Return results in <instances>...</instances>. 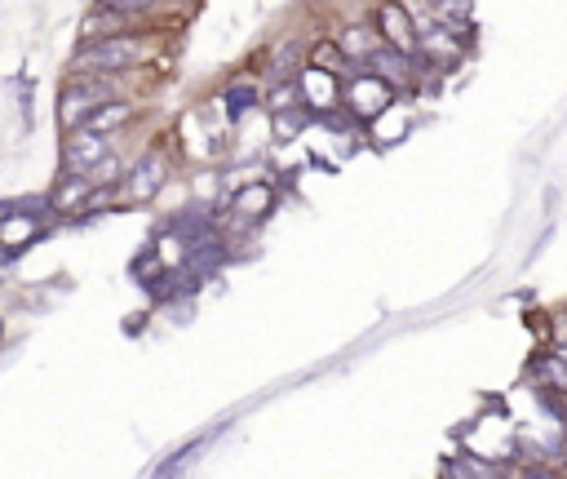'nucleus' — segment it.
Segmentation results:
<instances>
[{"label":"nucleus","mask_w":567,"mask_h":479,"mask_svg":"<svg viewBox=\"0 0 567 479\" xmlns=\"http://www.w3.org/2000/svg\"><path fill=\"white\" fill-rule=\"evenodd\" d=\"M142 54H147V49H142V40L116 32V36L89 40V45L80 49V67H89V71H120V67H133Z\"/></svg>","instance_id":"obj_1"},{"label":"nucleus","mask_w":567,"mask_h":479,"mask_svg":"<svg viewBox=\"0 0 567 479\" xmlns=\"http://www.w3.org/2000/svg\"><path fill=\"white\" fill-rule=\"evenodd\" d=\"M532 382L550 386V391H567V355H536L532 360Z\"/></svg>","instance_id":"obj_9"},{"label":"nucleus","mask_w":567,"mask_h":479,"mask_svg":"<svg viewBox=\"0 0 567 479\" xmlns=\"http://www.w3.org/2000/svg\"><path fill=\"white\" fill-rule=\"evenodd\" d=\"M390 94H395V89H390L381 76H373V71H355V85H350V94H346V111L355 120H368V116H377V111L390 107Z\"/></svg>","instance_id":"obj_3"},{"label":"nucleus","mask_w":567,"mask_h":479,"mask_svg":"<svg viewBox=\"0 0 567 479\" xmlns=\"http://www.w3.org/2000/svg\"><path fill=\"white\" fill-rule=\"evenodd\" d=\"M293 67H297V49H284V54H280V58H275V63H271V71H275V76H280V80H284V76H288V71H293Z\"/></svg>","instance_id":"obj_19"},{"label":"nucleus","mask_w":567,"mask_h":479,"mask_svg":"<svg viewBox=\"0 0 567 479\" xmlns=\"http://www.w3.org/2000/svg\"><path fill=\"white\" fill-rule=\"evenodd\" d=\"M319 125L333 129V134H346V129H355V116H350V111H333V107H324V111H319Z\"/></svg>","instance_id":"obj_17"},{"label":"nucleus","mask_w":567,"mask_h":479,"mask_svg":"<svg viewBox=\"0 0 567 479\" xmlns=\"http://www.w3.org/2000/svg\"><path fill=\"white\" fill-rule=\"evenodd\" d=\"M125 120H129V107L116 103V98H107V103H98L94 111H85L76 129H89V134H102V138H107L111 129H120Z\"/></svg>","instance_id":"obj_8"},{"label":"nucleus","mask_w":567,"mask_h":479,"mask_svg":"<svg viewBox=\"0 0 567 479\" xmlns=\"http://www.w3.org/2000/svg\"><path fill=\"white\" fill-rule=\"evenodd\" d=\"M253 103H257V89L253 85H231V89H226V111H231V116H244Z\"/></svg>","instance_id":"obj_15"},{"label":"nucleus","mask_w":567,"mask_h":479,"mask_svg":"<svg viewBox=\"0 0 567 479\" xmlns=\"http://www.w3.org/2000/svg\"><path fill=\"white\" fill-rule=\"evenodd\" d=\"M306 125H311V111H306V107L288 103V107L275 111V138H297Z\"/></svg>","instance_id":"obj_11"},{"label":"nucleus","mask_w":567,"mask_h":479,"mask_svg":"<svg viewBox=\"0 0 567 479\" xmlns=\"http://www.w3.org/2000/svg\"><path fill=\"white\" fill-rule=\"evenodd\" d=\"M271 209V187H249V191H240V213H253V218H262V213Z\"/></svg>","instance_id":"obj_14"},{"label":"nucleus","mask_w":567,"mask_h":479,"mask_svg":"<svg viewBox=\"0 0 567 479\" xmlns=\"http://www.w3.org/2000/svg\"><path fill=\"white\" fill-rule=\"evenodd\" d=\"M311 58H315V67H324V71H364L359 63H346L342 45H333V40H319L311 49Z\"/></svg>","instance_id":"obj_12"},{"label":"nucleus","mask_w":567,"mask_h":479,"mask_svg":"<svg viewBox=\"0 0 567 479\" xmlns=\"http://www.w3.org/2000/svg\"><path fill=\"white\" fill-rule=\"evenodd\" d=\"M107 98H116V85H111L107 76H89V80H71L63 89V125L76 129L80 116L85 111H94L98 103H107Z\"/></svg>","instance_id":"obj_2"},{"label":"nucleus","mask_w":567,"mask_h":479,"mask_svg":"<svg viewBox=\"0 0 567 479\" xmlns=\"http://www.w3.org/2000/svg\"><path fill=\"white\" fill-rule=\"evenodd\" d=\"M120 23H125V18H120V14H111V9H102V14H94V18H89V23H85V36H116L120 32Z\"/></svg>","instance_id":"obj_16"},{"label":"nucleus","mask_w":567,"mask_h":479,"mask_svg":"<svg viewBox=\"0 0 567 479\" xmlns=\"http://www.w3.org/2000/svg\"><path fill=\"white\" fill-rule=\"evenodd\" d=\"M125 187H129V196H133V200H151V196H156V191L164 187V156H147V160H138Z\"/></svg>","instance_id":"obj_6"},{"label":"nucleus","mask_w":567,"mask_h":479,"mask_svg":"<svg viewBox=\"0 0 567 479\" xmlns=\"http://www.w3.org/2000/svg\"><path fill=\"white\" fill-rule=\"evenodd\" d=\"M63 160L71 173H89L98 165H107V138L102 134H89V129H76L63 147Z\"/></svg>","instance_id":"obj_4"},{"label":"nucleus","mask_w":567,"mask_h":479,"mask_svg":"<svg viewBox=\"0 0 567 479\" xmlns=\"http://www.w3.org/2000/svg\"><path fill=\"white\" fill-rule=\"evenodd\" d=\"M302 94H306V107H315V111L337 107V80H333V71L311 67L302 76Z\"/></svg>","instance_id":"obj_7"},{"label":"nucleus","mask_w":567,"mask_h":479,"mask_svg":"<svg viewBox=\"0 0 567 479\" xmlns=\"http://www.w3.org/2000/svg\"><path fill=\"white\" fill-rule=\"evenodd\" d=\"M102 9H111V14H120V18H133V14H142V9H151V0H102Z\"/></svg>","instance_id":"obj_18"},{"label":"nucleus","mask_w":567,"mask_h":479,"mask_svg":"<svg viewBox=\"0 0 567 479\" xmlns=\"http://www.w3.org/2000/svg\"><path fill=\"white\" fill-rule=\"evenodd\" d=\"M337 45H342V54H346V58L364 63V58L381 45V36H377V27H350V32H342V40H337Z\"/></svg>","instance_id":"obj_10"},{"label":"nucleus","mask_w":567,"mask_h":479,"mask_svg":"<svg viewBox=\"0 0 567 479\" xmlns=\"http://www.w3.org/2000/svg\"><path fill=\"white\" fill-rule=\"evenodd\" d=\"M377 36L386 40V45L404 49V54L417 49V27H412V18H408L404 5H381L377 9Z\"/></svg>","instance_id":"obj_5"},{"label":"nucleus","mask_w":567,"mask_h":479,"mask_svg":"<svg viewBox=\"0 0 567 479\" xmlns=\"http://www.w3.org/2000/svg\"><path fill=\"white\" fill-rule=\"evenodd\" d=\"M430 5H435V14L443 18V27L461 32V27L470 23V5H474V0H430Z\"/></svg>","instance_id":"obj_13"}]
</instances>
